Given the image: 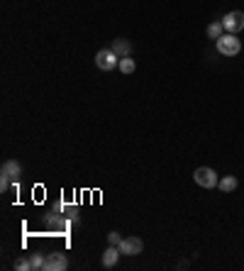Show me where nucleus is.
I'll list each match as a JSON object with an SVG mask.
<instances>
[{"mask_svg": "<svg viewBox=\"0 0 244 271\" xmlns=\"http://www.w3.org/2000/svg\"><path fill=\"white\" fill-rule=\"evenodd\" d=\"M122 254H120V249H117V244H110V247L105 249V252H103V266H105V269H112V266H115V264H117V259H120Z\"/></svg>", "mask_w": 244, "mask_h": 271, "instance_id": "obj_7", "label": "nucleus"}, {"mask_svg": "<svg viewBox=\"0 0 244 271\" xmlns=\"http://www.w3.org/2000/svg\"><path fill=\"white\" fill-rule=\"evenodd\" d=\"M30 264H32V271L42 269L44 266V254H30Z\"/></svg>", "mask_w": 244, "mask_h": 271, "instance_id": "obj_13", "label": "nucleus"}, {"mask_svg": "<svg viewBox=\"0 0 244 271\" xmlns=\"http://www.w3.org/2000/svg\"><path fill=\"white\" fill-rule=\"evenodd\" d=\"M217 188H220L222 193H232L234 188H237V176H225V179H220Z\"/></svg>", "mask_w": 244, "mask_h": 271, "instance_id": "obj_9", "label": "nucleus"}, {"mask_svg": "<svg viewBox=\"0 0 244 271\" xmlns=\"http://www.w3.org/2000/svg\"><path fill=\"white\" fill-rule=\"evenodd\" d=\"M205 32H208V37H210V39H215V42H217L222 34H225V27H222V22H210Z\"/></svg>", "mask_w": 244, "mask_h": 271, "instance_id": "obj_11", "label": "nucleus"}, {"mask_svg": "<svg viewBox=\"0 0 244 271\" xmlns=\"http://www.w3.org/2000/svg\"><path fill=\"white\" fill-rule=\"evenodd\" d=\"M215 44H217V52H220L222 57H237L242 52V42L237 39V34H230V32L222 34Z\"/></svg>", "mask_w": 244, "mask_h": 271, "instance_id": "obj_1", "label": "nucleus"}, {"mask_svg": "<svg viewBox=\"0 0 244 271\" xmlns=\"http://www.w3.org/2000/svg\"><path fill=\"white\" fill-rule=\"evenodd\" d=\"M117 249H120V254H125V257H137V254H142L144 242L139 237H122Z\"/></svg>", "mask_w": 244, "mask_h": 271, "instance_id": "obj_4", "label": "nucleus"}, {"mask_svg": "<svg viewBox=\"0 0 244 271\" xmlns=\"http://www.w3.org/2000/svg\"><path fill=\"white\" fill-rule=\"evenodd\" d=\"M125 73V76H130V73H134V68H137V64H134L132 57H122L120 59V66H117Z\"/></svg>", "mask_w": 244, "mask_h": 271, "instance_id": "obj_10", "label": "nucleus"}, {"mask_svg": "<svg viewBox=\"0 0 244 271\" xmlns=\"http://www.w3.org/2000/svg\"><path fill=\"white\" fill-rule=\"evenodd\" d=\"M222 27H225L230 34L242 32V30H244V12H239V10L227 12V15L222 17Z\"/></svg>", "mask_w": 244, "mask_h": 271, "instance_id": "obj_5", "label": "nucleus"}, {"mask_svg": "<svg viewBox=\"0 0 244 271\" xmlns=\"http://www.w3.org/2000/svg\"><path fill=\"white\" fill-rule=\"evenodd\" d=\"M112 52L117 54V57H130V44H127V39H117L115 44H112Z\"/></svg>", "mask_w": 244, "mask_h": 271, "instance_id": "obj_12", "label": "nucleus"}, {"mask_svg": "<svg viewBox=\"0 0 244 271\" xmlns=\"http://www.w3.org/2000/svg\"><path fill=\"white\" fill-rule=\"evenodd\" d=\"M193 181L198 183L200 188H215V186L220 183L217 174H215L210 166H200V169H196V174H193Z\"/></svg>", "mask_w": 244, "mask_h": 271, "instance_id": "obj_2", "label": "nucleus"}, {"mask_svg": "<svg viewBox=\"0 0 244 271\" xmlns=\"http://www.w3.org/2000/svg\"><path fill=\"white\" fill-rule=\"evenodd\" d=\"M8 186H10V179H8V176H3V174H0V191H5V188H8Z\"/></svg>", "mask_w": 244, "mask_h": 271, "instance_id": "obj_16", "label": "nucleus"}, {"mask_svg": "<svg viewBox=\"0 0 244 271\" xmlns=\"http://www.w3.org/2000/svg\"><path fill=\"white\" fill-rule=\"evenodd\" d=\"M95 66L100 71H112V68L120 66V57L112 49H100L98 54H95Z\"/></svg>", "mask_w": 244, "mask_h": 271, "instance_id": "obj_3", "label": "nucleus"}, {"mask_svg": "<svg viewBox=\"0 0 244 271\" xmlns=\"http://www.w3.org/2000/svg\"><path fill=\"white\" fill-rule=\"evenodd\" d=\"M44 271H66L68 269V259L66 254H61V252H54V254H46L44 257Z\"/></svg>", "mask_w": 244, "mask_h": 271, "instance_id": "obj_6", "label": "nucleus"}, {"mask_svg": "<svg viewBox=\"0 0 244 271\" xmlns=\"http://www.w3.org/2000/svg\"><path fill=\"white\" fill-rule=\"evenodd\" d=\"M15 269H17V271H32L30 257H27V259H17V261H15Z\"/></svg>", "mask_w": 244, "mask_h": 271, "instance_id": "obj_14", "label": "nucleus"}, {"mask_svg": "<svg viewBox=\"0 0 244 271\" xmlns=\"http://www.w3.org/2000/svg\"><path fill=\"white\" fill-rule=\"evenodd\" d=\"M20 164H17V161H5V164H3V171H0V174H3V176H8V179H17V176H20Z\"/></svg>", "mask_w": 244, "mask_h": 271, "instance_id": "obj_8", "label": "nucleus"}, {"mask_svg": "<svg viewBox=\"0 0 244 271\" xmlns=\"http://www.w3.org/2000/svg\"><path fill=\"white\" fill-rule=\"evenodd\" d=\"M120 235H117V232H110V235H108V242H110V244H120Z\"/></svg>", "mask_w": 244, "mask_h": 271, "instance_id": "obj_15", "label": "nucleus"}]
</instances>
